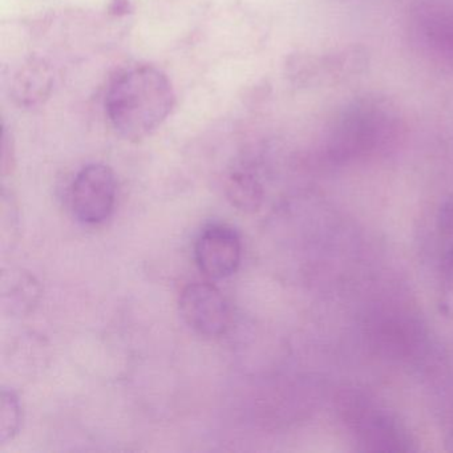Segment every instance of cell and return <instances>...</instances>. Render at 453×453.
Wrapping results in <instances>:
<instances>
[{
	"label": "cell",
	"instance_id": "5",
	"mask_svg": "<svg viewBox=\"0 0 453 453\" xmlns=\"http://www.w3.org/2000/svg\"><path fill=\"white\" fill-rule=\"evenodd\" d=\"M42 296L39 280L25 270H12L2 278V303L12 315H26L38 306Z\"/></svg>",
	"mask_w": 453,
	"mask_h": 453
},
{
	"label": "cell",
	"instance_id": "4",
	"mask_svg": "<svg viewBox=\"0 0 453 453\" xmlns=\"http://www.w3.org/2000/svg\"><path fill=\"white\" fill-rule=\"evenodd\" d=\"M198 269L211 280H224L237 272L242 243L237 230L227 225H211L198 235L195 246Z\"/></svg>",
	"mask_w": 453,
	"mask_h": 453
},
{
	"label": "cell",
	"instance_id": "8",
	"mask_svg": "<svg viewBox=\"0 0 453 453\" xmlns=\"http://www.w3.org/2000/svg\"><path fill=\"white\" fill-rule=\"evenodd\" d=\"M22 423V408L19 397L14 391L2 389L0 395V445L12 441Z\"/></svg>",
	"mask_w": 453,
	"mask_h": 453
},
{
	"label": "cell",
	"instance_id": "2",
	"mask_svg": "<svg viewBox=\"0 0 453 453\" xmlns=\"http://www.w3.org/2000/svg\"><path fill=\"white\" fill-rule=\"evenodd\" d=\"M116 203V177L104 164H89L75 177L71 208L79 221L100 225L112 214Z\"/></svg>",
	"mask_w": 453,
	"mask_h": 453
},
{
	"label": "cell",
	"instance_id": "7",
	"mask_svg": "<svg viewBox=\"0 0 453 453\" xmlns=\"http://www.w3.org/2000/svg\"><path fill=\"white\" fill-rule=\"evenodd\" d=\"M227 200L243 213L258 211L264 200L261 185L248 174L237 173L230 177L226 185Z\"/></svg>",
	"mask_w": 453,
	"mask_h": 453
},
{
	"label": "cell",
	"instance_id": "10",
	"mask_svg": "<svg viewBox=\"0 0 453 453\" xmlns=\"http://www.w3.org/2000/svg\"><path fill=\"white\" fill-rule=\"evenodd\" d=\"M132 10L134 7L131 0H111L110 12L115 17H126L131 14Z\"/></svg>",
	"mask_w": 453,
	"mask_h": 453
},
{
	"label": "cell",
	"instance_id": "6",
	"mask_svg": "<svg viewBox=\"0 0 453 453\" xmlns=\"http://www.w3.org/2000/svg\"><path fill=\"white\" fill-rule=\"evenodd\" d=\"M51 86L50 68L42 60H31L15 75L12 96L20 105H34L47 97Z\"/></svg>",
	"mask_w": 453,
	"mask_h": 453
},
{
	"label": "cell",
	"instance_id": "9",
	"mask_svg": "<svg viewBox=\"0 0 453 453\" xmlns=\"http://www.w3.org/2000/svg\"><path fill=\"white\" fill-rule=\"evenodd\" d=\"M441 275V304L447 314H453V230L449 235V242L445 246L440 264Z\"/></svg>",
	"mask_w": 453,
	"mask_h": 453
},
{
	"label": "cell",
	"instance_id": "1",
	"mask_svg": "<svg viewBox=\"0 0 453 453\" xmlns=\"http://www.w3.org/2000/svg\"><path fill=\"white\" fill-rule=\"evenodd\" d=\"M176 104L168 76L152 65L129 68L108 88L105 111L113 129L129 142L157 131Z\"/></svg>",
	"mask_w": 453,
	"mask_h": 453
},
{
	"label": "cell",
	"instance_id": "3",
	"mask_svg": "<svg viewBox=\"0 0 453 453\" xmlns=\"http://www.w3.org/2000/svg\"><path fill=\"white\" fill-rule=\"evenodd\" d=\"M179 304L182 319L198 335L216 338L229 325L226 299L211 283H190L182 290Z\"/></svg>",
	"mask_w": 453,
	"mask_h": 453
}]
</instances>
